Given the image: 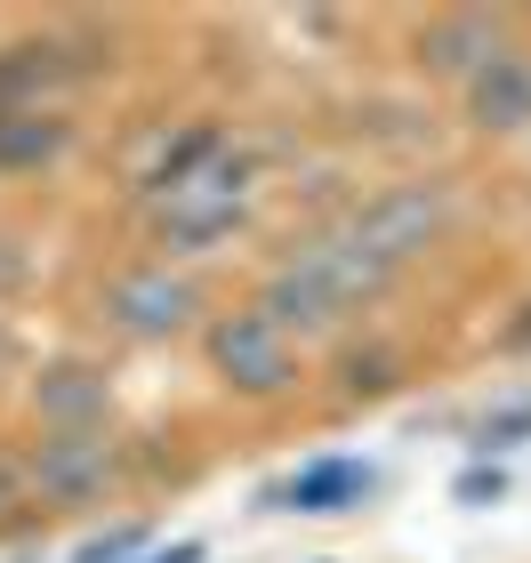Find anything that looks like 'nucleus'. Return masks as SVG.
Listing matches in <instances>:
<instances>
[{"label": "nucleus", "instance_id": "f257e3e1", "mask_svg": "<svg viewBox=\"0 0 531 563\" xmlns=\"http://www.w3.org/2000/svg\"><path fill=\"white\" fill-rule=\"evenodd\" d=\"M387 290V266H370L363 250H354L346 234L339 242H314V250H298V258L266 282V298H258V314L283 330H331L339 314H354L363 298Z\"/></svg>", "mask_w": 531, "mask_h": 563}, {"label": "nucleus", "instance_id": "f03ea898", "mask_svg": "<svg viewBox=\"0 0 531 563\" xmlns=\"http://www.w3.org/2000/svg\"><path fill=\"white\" fill-rule=\"evenodd\" d=\"M242 162H225L218 137H186L177 162L162 169V242L169 250H201L242 225Z\"/></svg>", "mask_w": 531, "mask_h": 563}, {"label": "nucleus", "instance_id": "7ed1b4c3", "mask_svg": "<svg viewBox=\"0 0 531 563\" xmlns=\"http://www.w3.org/2000/svg\"><path fill=\"white\" fill-rule=\"evenodd\" d=\"M443 218H451V194L443 186H395V194H378V201H363L354 210V225H346V242L363 250L370 266H402L411 250H427L443 234Z\"/></svg>", "mask_w": 531, "mask_h": 563}, {"label": "nucleus", "instance_id": "20e7f679", "mask_svg": "<svg viewBox=\"0 0 531 563\" xmlns=\"http://www.w3.org/2000/svg\"><path fill=\"white\" fill-rule=\"evenodd\" d=\"M106 314H113V330H130V339H177V330H193L201 290L169 266H145V274H121L106 290Z\"/></svg>", "mask_w": 531, "mask_h": 563}, {"label": "nucleus", "instance_id": "39448f33", "mask_svg": "<svg viewBox=\"0 0 531 563\" xmlns=\"http://www.w3.org/2000/svg\"><path fill=\"white\" fill-rule=\"evenodd\" d=\"M210 354H218L225 387H242V395H283L290 387V339L258 314V306H250V314H225L210 330Z\"/></svg>", "mask_w": 531, "mask_h": 563}, {"label": "nucleus", "instance_id": "423d86ee", "mask_svg": "<svg viewBox=\"0 0 531 563\" xmlns=\"http://www.w3.org/2000/svg\"><path fill=\"white\" fill-rule=\"evenodd\" d=\"M106 475H113L106 434H48V443L33 451V483H41L48 499H89Z\"/></svg>", "mask_w": 531, "mask_h": 563}, {"label": "nucleus", "instance_id": "0eeeda50", "mask_svg": "<svg viewBox=\"0 0 531 563\" xmlns=\"http://www.w3.org/2000/svg\"><path fill=\"white\" fill-rule=\"evenodd\" d=\"M467 113L484 121V130H531V57L523 48H499L467 81Z\"/></svg>", "mask_w": 531, "mask_h": 563}, {"label": "nucleus", "instance_id": "6e6552de", "mask_svg": "<svg viewBox=\"0 0 531 563\" xmlns=\"http://www.w3.org/2000/svg\"><path fill=\"white\" fill-rule=\"evenodd\" d=\"M33 402H41V419L57 434H97V419H106V378L81 371V363H65V371H48L33 387Z\"/></svg>", "mask_w": 531, "mask_h": 563}, {"label": "nucleus", "instance_id": "1a4fd4ad", "mask_svg": "<svg viewBox=\"0 0 531 563\" xmlns=\"http://www.w3.org/2000/svg\"><path fill=\"white\" fill-rule=\"evenodd\" d=\"M419 57L435 65V73H467V81H475V73L499 57V24L491 16H443L435 33L419 41Z\"/></svg>", "mask_w": 531, "mask_h": 563}, {"label": "nucleus", "instance_id": "9d476101", "mask_svg": "<svg viewBox=\"0 0 531 563\" xmlns=\"http://www.w3.org/2000/svg\"><path fill=\"white\" fill-rule=\"evenodd\" d=\"M370 492V467H354V459H322V467H307L290 483V507L298 516H339L346 499H363Z\"/></svg>", "mask_w": 531, "mask_h": 563}, {"label": "nucleus", "instance_id": "9b49d317", "mask_svg": "<svg viewBox=\"0 0 531 563\" xmlns=\"http://www.w3.org/2000/svg\"><path fill=\"white\" fill-rule=\"evenodd\" d=\"M57 145H65V121H48V113H9L0 121V162H48Z\"/></svg>", "mask_w": 531, "mask_h": 563}, {"label": "nucleus", "instance_id": "f8f14e48", "mask_svg": "<svg viewBox=\"0 0 531 563\" xmlns=\"http://www.w3.org/2000/svg\"><path fill=\"white\" fill-rule=\"evenodd\" d=\"M130 548H137V531H113V540H89V548L73 555V563H121Z\"/></svg>", "mask_w": 531, "mask_h": 563}, {"label": "nucleus", "instance_id": "ddd939ff", "mask_svg": "<svg viewBox=\"0 0 531 563\" xmlns=\"http://www.w3.org/2000/svg\"><path fill=\"white\" fill-rule=\"evenodd\" d=\"M137 563H201V540H177L169 555H137Z\"/></svg>", "mask_w": 531, "mask_h": 563}, {"label": "nucleus", "instance_id": "4468645a", "mask_svg": "<svg viewBox=\"0 0 531 563\" xmlns=\"http://www.w3.org/2000/svg\"><path fill=\"white\" fill-rule=\"evenodd\" d=\"M0 499H9V475H0Z\"/></svg>", "mask_w": 531, "mask_h": 563}]
</instances>
